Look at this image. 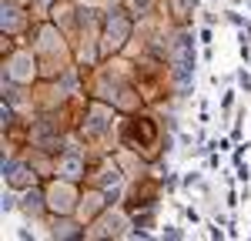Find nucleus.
Masks as SVG:
<instances>
[{
    "label": "nucleus",
    "instance_id": "obj_8",
    "mask_svg": "<svg viewBox=\"0 0 251 241\" xmlns=\"http://www.w3.org/2000/svg\"><path fill=\"white\" fill-rule=\"evenodd\" d=\"M91 158H94V151H91L84 141L71 138L67 144H64V151L54 158V174L84 184V181H87V171H91Z\"/></svg>",
    "mask_w": 251,
    "mask_h": 241
},
{
    "label": "nucleus",
    "instance_id": "obj_29",
    "mask_svg": "<svg viewBox=\"0 0 251 241\" xmlns=\"http://www.w3.org/2000/svg\"><path fill=\"white\" fill-rule=\"evenodd\" d=\"M198 44H201V47H208V44H214V27H208V24H201V30H198Z\"/></svg>",
    "mask_w": 251,
    "mask_h": 241
},
{
    "label": "nucleus",
    "instance_id": "obj_28",
    "mask_svg": "<svg viewBox=\"0 0 251 241\" xmlns=\"http://www.w3.org/2000/svg\"><path fill=\"white\" fill-rule=\"evenodd\" d=\"M234 181H238V184H251V164L248 161L234 164Z\"/></svg>",
    "mask_w": 251,
    "mask_h": 241
},
{
    "label": "nucleus",
    "instance_id": "obj_9",
    "mask_svg": "<svg viewBox=\"0 0 251 241\" xmlns=\"http://www.w3.org/2000/svg\"><path fill=\"white\" fill-rule=\"evenodd\" d=\"M131 215L124 211V204H111L97 221L87 224V241H124L131 235Z\"/></svg>",
    "mask_w": 251,
    "mask_h": 241
},
{
    "label": "nucleus",
    "instance_id": "obj_27",
    "mask_svg": "<svg viewBox=\"0 0 251 241\" xmlns=\"http://www.w3.org/2000/svg\"><path fill=\"white\" fill-rule=\"evenodd\" d=\"M248 141H238V144H234V151H231V168L234 164H241V161H248Z\"/></svg>",
    "mask_w": 251,
    "mask_h": 241
},
{
    "label": "nucleus",
    "instance_id": "obj_24",
    "mask_svg": "<svg viewBox=\"0 0 251 241\" xmlns=\"http://www.w3.org/2000/svg\"><path fill=\"white\" fill-rule=\"evenodd\" d=\"M221 20H225V24H231L234 30L248 27V17H241V14H238V7H225V10H221Z\"/></svg>",
    "mask_w": 251,
    "mask_h": 241
},
{
    "label": "nucleus",
    "instance_id": "obj_2",
    "mask_svg": "<svg viewBox=\"0 0 251 241\" xmlns=\"http://www.w3.org/2000/svg\"><path fill=\"white\" fill-rule=\"evenodd\" d=\"M171 138L174 131H168L164 114L157 107H141L134 114H121V120H117V147L141 154L148 164H157L168 158Z\"/></svg>",
    "mask_w": 251,
    "mask_h": 241
},
{
    "label": "nucleus",
    "instance_id": "obj_5",
    "mask_svg": "<svg viewBox=\"0 0 251 241\" xmlns=\"http://www.w3.org/2000/svg\"><path fill=\"white\" fill-rule=\"evenodd\" d=\"M134 37H137V20L121 0L100 10V60L127 54Z\"/></svg>",
    "mask_w": 251,
    "mask_h": 241
},
{
    "label": "nucleus",
    "instance_id": "obj_11",
    "mask_svg": "<svg viewBox=\"0 0 251 241\" xmlns=\"http://www.w3.org/2000/svg\"><path fill=\"white\" fill-rule=\"evenodd\" d=\"M84 184H94V188H104V191H111V188H127V174H124V168H121V161H117L114 151H94L91 171H87V181H84Z\"/></svg>",
    "mask_w": 251,
    "mask_h": 241
},
{
    "label": "nucleus",
    "instance_id": "obj_22",
    "mask_svg": "<svg viewBox=\"0 0 251 241\" xmlns=\"http://www.w3.org/2000/svg\"><path fill=\"white\" fill-rule=\"evenodd\" d=\"M211 151L231 154V151H234V141H231V134H218V138H211V141H208V154H211Z\"/></svg>",
    "mask_w": 251,
    "mask_h": 241
},
{
    "label": "nucleus",
    "instance_id": "obj_14",
    "mask_svg": "<svg viewBox=\"0 0 251 241\" xmlns=\"http://www.w3.org/2000/svg\"><path fill=\"white\" fill-rule=\"evenodd\" d=\"M17 215L27 221V224H44V221L50 218V208H47V194H44V184H34V188L20 191Z\"/></svg>",
    "mask_w": 251,
    "mask_h": 241
},
{
    "label": "nucleus",
    "instance_id": "obj_21",
    "mask_svg": "<svg viewBox=\"0 0 251 241\" xmlns=\"http://www.w3.org/2000/svg\"><path fill=\"white\" fill-rule=\"evenodd\" d=\"M204 174H208V171H201V168H191V171H181V191H184V194H191V191H198V188L204 184Z\"/></svg>",
    "mask_w": 251,
    "mask_h": 241
},
{
    "label": "nucleus",
    "instance_id": "obj_6",
    "mask_svg": "<svg viewBox=\"0 0 251 241\" xmlns=\"http://www.w3.org/2000/svg\"><path fill=\"white\" fill-rule=\"evenodd\" d=\"M0 74L7 84H20V87H37L44 74H40V60L30 44H17L10 54L0 57Z\"/></svg>",
    "mask_w": 251,
    "mask_h": 241
},
{
    "label": "nucleus",
    "instance_id": "obj_33",
    "mask_svg": "<svg viewBox=\"0 0 251 241\" xmlns=\"http://www.w3.org/2000/svg\"><path fill=\"white\" fill-rule=\"evenodd\" d=\"M201 60H204V64H214V44H208V47L201 50Z\"/></svg>",
    "mask_w": 251,
    "mask_h": 241
},
{
    "label": "nucleus",
    "instance_id": "obj_13",
    "mask_svg": "<svg viewBox=\"0 0 251 241\" xmlns=\"http://www.w3.org/2000/svg\"><path fill=\"white\" fill-rule=\"evenodd\" d=\"M34 20H37L34 7H27V3H20V0H3V7H0V30H3V34L24 40L30 34Z\"/></svg>",
    "mask_w": 251,
    "mask_h": 241
},
{
    "label": "nucleus",
    "instance_id": "obj_31",
    "mask_svg": "<svg viewBox=\"0 0 251 241\" xmlns=\"http://www.w3.org/2000/svg\"><path fill=\"white\" fill-rule=\"evenodd\" d=\"M80 7H97V10H104V7H111V3H117V0H77Z\"/></svg>",
    "mask_w": 251,
    "mask_h": 241
},
{
    "label": "nucleus",
    "instance_id": "obj_20",
    "mask_svg": "<svg viewBox=\"0 0 251 241\" xmlns=\"http://www.w3.org/2000/svg\"><path fill=\"white\" fill-rule=\"evenodd\" d=\"M238 94H241V91H238V87H231V84H228V87L221 91L218 111H221V118H225V120H228V118H234V111H238Z\"/></svg>",
    "mask_w": 251,
    "mask_h": 241
},
{
    "label": "nucleus",
    "instance_id": "obj_34",
    "mask_svg": "<svg viewBox=\"0 0 251 241\" xmlns=\"http://www.w3.org/2000/svg\"><path fill=\"white\" fill-rule=\"evenodd\" d=\"M17 238H20V241H34V238H37V235H34L30 228H20V231H17Z\"/></svg>",
    "mask_w": 251,
    "mask_h": 241
},
{
    "label": "nucleus",
    "instance_id": "obj_26",
    "mask_svg": "<svg viewBox=\"0 0 251 241\" xmlns=\"http://www.w3.org/2000/svg\"><path fill=\"white\" fill-rule=\"evenodd\" d=\"M161 178H164V194H177L181 191V171H168Z\"/></svg>",
    "mask_w": 251,
    "mask_h": 241
},
{
    "label": "nucleus",
    "instance_id": "obj_23",
    "mask_svg": "<svg viewBox=\"0 0 251 241\" xmlns=\"http://www.w3.org/2000/svg\"><path fill=\"white\" fill-rule=\"evenodd\" d=\"M234 84H238L241 94H251V67L248 64H241V67L234 71Z\"/></svg>",
    "mask_w": 251,
    "mask_h": 241
},
{
    "label": "nucleus",
    "instance_id": "obj_19",
    "mask_svg": "<svg viewBox=\"0 0 251 241\" xmlns=\"http://www.w3.org/2000/svg\"><path fill=\"white\" fill-rule=\"evenodd\" d=\"M157 211H161V208H141V211H134V215H131L134 228H144V231L157 235L154 228H161V224H157Z\"/></svg>",
    "mask_w": 251,
    "mask_h": 241
},
{
    "label": "nucleus",
    "instance_id": "obj_17",
    "mask_svg": "<svg viewBox=\"0 0 251 241\" xmlns=\"http://www.w3.org/2000/svg\"><path fill=\"white\" fill-rule=\"evenodd\" d=\"M111 208V194L104 188H94V184H84V194H80V208H77V218L84 224L97 221L104 211Z\"/></svg>",
    "mask_w": 251,
    "mask_h": 241
},
{
    "label": "nucleus",
    "instance_id": "obj_3",
    "mask_svg": "<svg viewBox=\"0 0 251 241\" xmlns=\"http://www.w3.org/2000/svg\"><path fill=\"white\" fill-rule=\"evenodd\" d=\"M24 44L34 47V54H37V60H40V74H44V80H57L67 67L77 64L71 37H67L50 17H37L34 20V27H30V34L24 37Z\"/></svg>",
    "mask_w": 251,
    "mask_h": 241
},
{
    "label": "nucleus",
    "instance_id": "obj_10",
    "mask_svg": "<svg viewBox=\"0 0 251 241\" xmlns=\"http://www.w3.org/2000/svg\"><path fill=\"white\" fill-rule=\"evenodd\" d=\"M44 194H47V208H50V215H77L84 184L54 174V178L44 181Z\"/></svg>",
    "mask_w": 251,
    "mask_h": 241
},
{
    "label": "nucleus",
    "instance_id": "obj_16",
    "mask_svg": "<svg viewBox=\"0 0 251 241\" xmlns=\"http://www.w3.org/2000/svg\"><path fill=\"white\" fill-rule=\"evenodd\" d=\"M161 10H164V20L181 30V27H194L201 14V0H161Z\"/></svg>",
    "mask_w": 251,
    "mask_h": 241
},
{
    "label": "nucleus",
    "instance_id": "obj_18",
    "mask_svg": "<svg viewBox=\"0 0 251 241\" xmlns=\"http://www.w3.org/2000/svg\"><path fill=\"white\" fill-rule=\"evenodd\" d=\"M131 14H134L137 24H144V20H151L161 14V0H121Z\"/></svg>",
    "mask_w": 251,
    "mask_h": 241
},
{
    "label": "nucleus",
    "instance_id": "obj_7",
    "mask_svg": "<svg viewBox=\"0 0 251 241\" xmlns=\"http://www.w3.org/2000/svg\"><path fill=\"white\" fill-rule=\"evenodd\" d=\"M161 198H164V178L157 171H148L141 178H131L127 188H124V211L134 215L141 208H161Z\"/></svg>",
    "mask_w": 251,
    "mask_h": 241
},
{
    "label": "nucleus",
    "instance_id": "obj_1",
    "mask_svg": "<svg viewBox=\"0 0 251 241\" xmlns=\"http://www.w3.org/2000/svg\"><path fill=\"white\" fill-rule=\"evenodd\" d=\"M84 91L97 100H107L117 114H134L148 107V100L137 87V60L131 54L100 60L94 71L84 74Z\"/></svg>",
    "mask_w": 251,
    "mask_h": 241
},
{
    "label": "nucleus",
    "instance_id": "obj_12",
    "mask_svg": "<svg viewBox=\"0 0 251 241\" xmlns=\"http://www.w3.org/2000/svg\"><path fill=\"white\" fill-rule=\"evenodd\" d=\"M3 184L14 188V191H27L34 184H44V178H40L37 164L24 151H7V158H3Z\"/></svg>",
    "mask_w": 251,
    "mask_h": 241
},
{
    "label": "nucleus",
    "instance_id": "obj_32",
    "mask_svg": "<svg viewBox=\"0 0 251 241\" xmlns=\"http://www.w3.org/2000/svg\"><path fill=\"white\" fill-rule=\"evenodd\" d=\"M198 20H201V24H208V27H214V24H218V14H211V10H201V14H198Z\"/></svg>",
    "mask_w": 251,
    "mask_h": 241
},
{
    "label": "nucleus",
    "instance_id": "obj_25",
    "mask_svg": "<svg viewBox=\"0 0 251 241\" xmlns=\"http://www.w3.org/2000/svg\"><path fill=\"white\" fill-rule=\"evenodd\" d=\"M157 238H168V241H181V238H188V231L181 228V224H161V231H157Z\"/></svg>",
    "mask_w": 251,
    "mask_h": 241
},
{
    "label": "nucleus",
    "instance_id": "obj_30",
    "mask_svg": "<svg viewBox=\"0 0 251 241\" xmlns=\"http://www.w3.org/2000/svg\"><path fill=\"white\" fill-rule=\"evenodd\" d=\"M218 168H221V151H211L204 161V171H218Z\"/></svg>",
    "mask_w": 251,
    "mask_h": 241
},
{
    "label": "nucleus",
    "instance_id": "obj_35",
    "mask_svg": "<svg viewBox=\"0 0 251 241\" xmlns=\"http://www.w3.org/2000/svg\"><path fill=\"white\" fill-rule=\"evenodd\" d=\"M221 3H225V7H245L248 0H221Z\"/></svg>",
    "mask_w": 251,
    "mask_h": 241
},
{
    "label": "nucleus",
    "instance_id": "obj_15",
    "mask_svg": "<svg viewBox=\"0 0 251 241\" xmlns=\"http://www.w3.org/2000/svg\"><path fill=\"white\" fill-rule=\"evenodd\" d=\"M40 228H47V238L54 241H87V224L77 215H50Z\"/></svg>",
    "mask_w": 251,
    "mask_h": 241
},
{
    "label": "nucleus",
    "instance_id": "obj_4",
    "mask_svg": "<svg viewBox=\"0 0 251 241\" xmlns=\"http://www.w3.org/2000/svg\"><path fill=\"white\" fill-rule=\"evenodd\" d=\"M117 120H121V114L107 100L91 97L77 131H74V138L84 141L91 151H117Z\"/></svg>",
    "mask_w": 251,
    "mask_h": 241
}]
</instances>
